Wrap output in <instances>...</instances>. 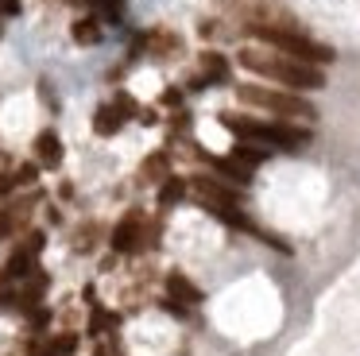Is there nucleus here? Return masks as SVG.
<instances>
[{
  "instance_id": "2",
  "label": "nucleus",
  "mask_w": 360,
  "mask_h": 356,
  "mask_svg": "<svg viewBox=\"0 0 360 356\" xmlns=\"http://www.w3.org/2000/svg\"><path fill=\"white\" fill-rule=\"evenodd\" d=\"M236 139H248L259 147H279V151H298V147L310 144V128H298V124H283V120H256V116L244 113H221L217 116Z\"/></svg>"
},
{
  "instance_id": "19",
  "label": "nucleus",
  "mask_w": 360,
  "mask_h": 356,
  "mask_svg": "<svg viewBox=\"0 0 360 356\" xmlns=\"http://www.w3.org/2000/svg\"><path fill=\"white\" fill-rule=\"evenodd\" d=\"M159 105H167V108H182V89H163V97H159Z\"/></svg>"
},
{
  "instance_id": "1",
  "label": "nucleus",
  "mask_w": 360,
  "mask_h": 356,
  "mask_svg": "<svg viewBox=\"0 0 360 356\" xmlns=\"http://www.w3.org/2000/svg\"><path fill=\"white\" fill-rule=\"evenodd\" d=\"M236 62L252 74L267 77V82H279L287 89H321L326 85V74L321 66H310V62H298V58H287L279 51H267V46H240L236 51Z\"/></svg>"
},
{
  "instance_id": "9",
  "label": "nucleus",
  "mask_w": 360,
  "mask_h": 356,
  "mask_svg": "<svg viewBox=\"0 0 360 356\" xmlns=\"http://www.w3.org/2000/svg\"><path fill=\"white\" fill-rule=\"evenodd\" d=\"M202 82L205 85H225L229 82V58L221 51H205L202 54Z\"/></svg>"
},
{
  "instance_id": "11",
  "label": "nucleus",
  "mask_w": 360,
  "mask_h": 356,
  "mask_svg": "<svg viewBox=\"0 0 360 356\" xmlns=\"http://www.w3.org/2000/svg\"><path fill=\"white\" fill-rule=\"evenodd\" d=\"M120 128H124V116L117 113V105H101L94 113V132L97 136H117Z\"/></svg>"
},
{
  "instance_id": "7",
  "label": "nucleus",
  "mask_w": 360,
  "mask_h": 356,
  "mask_svg": "<svg viewBox=\"0 0 360 356\" xmlns=\"http://www.w3.org/2000/svg\"><path fill=\"white\" fill-rule=\"evenodd\" d=\"M167 298L190 310V306H198V302H202V291H198V286L190 283L182 271H171V275H167Z\"/></svg>"
},
{
  "instance_id": "17",
  "label": "nucleus",
  "mask_w": 360,
  "mask_h": 356,
  "mask_svg": "<svg viewBox=\"0 0 360 356\" xmlns=\"http://www.w3.org/2000/svg\"><path fill=\"white\" fill-rule=\"evenodd\" d=\"M74 348H78V337H74V333H63V337L51 341V352H55V356H70Z\"/></svg>"
},
{
  "instance_id": "20",
  "label": "nucleus",
  "mask_w": 360,
  "mask_h": 356,
  "mask_svg": "<svg viewBox=\"0 0 360 356\" xmlns=\"http://www.w3.org/2000/svg\"><path fill=\"white\" fill-rule=\"evenodd\" d=\"M20 4H24V0H0V12H4V15H20Z\"/></svg>"
},
{
  "instance_id": "21",
  "label": "nucleus",
  "mask_w": 360,
  "mask_h": 356,
  "mask_svg": "<svg viewBox=\"0 0 360 356\" xmlns=\"http://www.w3.org/2000/svg\"><path fill=\"white\" fill-rule=\"evenodd\" d=\"M0 35H4V27H0Z\"/></svg>"
},
{
  "instance_id": "4",
  "label": "nucleus",
  "mask_w": 360,
  "mask_h": 356,
  "mask_svg": "<svg viewBox=\"0 0 360 356\" xmlns=\"http://www.w3.org/2000/svg\"><path fill=\"white\" fill-rule=\"evenodd\" d=\"M236 97L244 105H256L264 113L279 116V120H314L318 116V108L302 93H279V89H267V85H236Z\"/></svg>"
},
{
  "instance_id": "18",
  "label": "nucleus",
  "mask_w": 360,
  "mask_h": 356,
  "mask_svg": "<svg viewBox=\"0 0 360 356\" xmlns=\"http://www.w3.org/2000/svg\"><path fill=\"white\" fill-rule=\"evenodd\" d=\"M112 105H117V113L124 116V120H128V116H140V108H136V101L128 97V93H117V101H112Z\"/></svg>"
},
{
  "instance_id": "15",
  "label": "nucleus",
  "mask_w": 360,
  "mask_h": 356,
  "mask_svg": "<svg viewBox=\"0 0 360 356\" xmlns=\"http://www.w3.org/2000/svg\"><path fill=\"white\" fill-rule=\"evenodd\" d=\"M143 46H148L151 54H182V39L179 35H171V31H155V35H148L143 39Z\"/></svg>"
},
{
  "instance_id": "5",
  "label": "nucleus",
  "mask_w": 360,
  "mask_h": 356,
  "mask_svg": "<svg viewBox=\"0 0 360 356\" xmlns=\"http://www.w3.org/2000/svg\"><path fill=\"white\" fill-rule=\"evenodd\" d=\"M190 190H194V198H198V205L202 209H210L217 221H225L229 213L236 209V190H229L225 182H217V178H210V174H198V178H190Z\"/></svg>"
},
{
  "instance_id": "8",
  "label": "nucleus",
  "mask_w": 360,
  "mask_h": 356,
  "mask_svg": "<svg viewBox=\"0 0 360 356\" xmlns=\"http://www.w3.org/2000/svg\"><path fill=\"white\" fill-rule=\"evenodd\" d=\"M35 159L43 163V167H51L55 170L58 163H63V139H58V132H39V136H35Z\"/></svg>"
},
{
  "instance_id": "14",
  "label": "nucleus",
  "mask_w": 360,
  "mask_h": 356,
  "mask_svg": "<svg viewBox=\"0 0 360 356\" xmlns=\"http://www.w3.org/2000/svg\"><path fill=\"white\" fill-rule=\"evenodd\" d=\"M167 170H171V159H167V151H151L148 159H143V167H140V178H143V182H163Z\"/></svg>"
},
{
  "instance_id": "12",
  "label": "nucleus",
  "mask_w": 360,
  "mask_h": 356,
  "mask_svg": "<svg viewBox=\"0 0 360 356\" xmlns=\"http://www.w3.org/2000/svg\"><path fill=\"white\" fill-rule=\"evenodd\" d=\"M186 178H179V174H167L163 182H159V205L163 209H171V205H179L182 198H186Z\"/></svg>"
},
{
  "instance_id": "16",
  "label": "nucleus",
  "mask_w": 360,
  "mask_h": 356,
  "mask_svg": "<svg viewBox=\"0 0 360 356\" xmlns=\"http://www.w3.org/2000/svg\"><path fill=\"white\" fill-rule=\"evenodd\" d=\"M74 43H82V46L101 43V23L97 20H78L74 23Z\"/></svg>"
},
{
  "instance_id": "6",
  "label": "nucleus",
  "mask_w": 360,
  "mask_h": 356,
  "mask_svg": "<svg viewBox=\"0 0 360 356\" xmlns=\"http://www.w3.org/2000/svg\"><path fill=\"white\" fill-rule=\"evenodd\" d=\"M112 248H117V252H140L143 248V217L140 213H128L124 221L117 224V229H112Z\"/></svg>"
},
{
  "instance_id": "10",
  "label": "nucleus",
  "mask_w": 360,
  "mask_h": 356,
  "mask_svg": "<svg viewBox=\"0 0 360 356\" xmlns=\"http://www.w3.org/2000/svg\"><path fill=\"white\" fill-rule=\"evenodd\" d=\"M27 209H32V198L20 201V205H4V209H0V240H8L12 232H16L20 224H24Z\"/></svg>"
},
{
  "instance_id": "13",
  "label": "nucleus",
  "mask_w": 360,
  "mask_h": 356,
  "mask_svg": "<svg viewBox=\"0 0 360 356\" xmlns=\"http://www.w3.org/2000/svg\"><path fill=\"white\" fill-rule=\"evenodd\" d=\"M229 159L252 170V167H259V163L267 159V147H259V144H248V139H240V144H236L233 151H229Z\"/></svg>"
},
{
  "instance_id": "3",
  "label": "nucleus",
  "mask_w": 360,
  "mask_h": 356,
  "mask_svg": "<svg viewBox=\"0 0 360 356\" xmlns=\"http://www.w3.org/2000/svg\"><path fill=\"white\" fill-rule=\"evenodd\" d=\"M248 31L259 39L264 46L287 54V58H298V62H310V66H326L333 62V46L326 43H314L310 35H302L298 27H275V23H248Z\"/></svg>"
}]
</instances>
